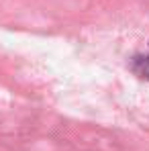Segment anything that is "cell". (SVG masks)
Masks as SVG:
<instances>
[{
	"instance_id": "obj_1",
	"label": "cell",
	"mask_w": 149,
	"mask_h": 151,
	"mask_svg": "<svg viewBox=\"0 0 149 151\" xmlns=\"http://www.w3.org/2000/svg\"><path fill=\"white\" fill-rule=\"evenodd\" d=\"M131 68H133V72L139 78L149 80V51L145 55H135L133 61H131Z\"/></svg>"
}]
</instances>
